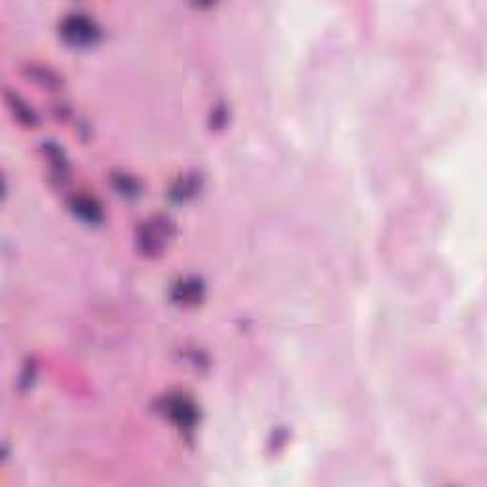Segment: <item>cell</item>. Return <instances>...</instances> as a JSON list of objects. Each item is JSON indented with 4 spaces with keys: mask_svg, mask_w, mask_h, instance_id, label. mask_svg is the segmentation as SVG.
<instances>
[{
    "mask_svg": "<svg viewBox=\"0 0 487 487\" xmlns=\"http://www.w3.org/2000/svg\"><path fill=\"white\" fill-rule=\"evenodd\" d=\"M63 32L75 44H86V42H94L96 39V29L86 20H71L65 25Z\"/></svg>",
    "mask_w": 487,
    "mask_h": 487,
    "instance_id": "obj_1",
    "label": "cell"
}]
</instances>
